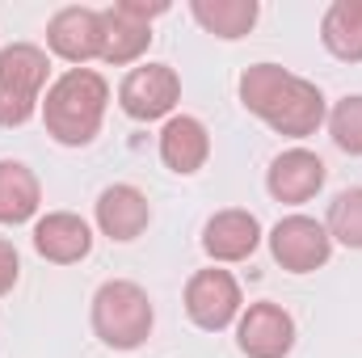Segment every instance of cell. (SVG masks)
<instances>
[{"instance_id": "6da1fadb", "label": "cell", "mask_w": 362, "mask_h": 358, "mask_svg": "<svg viewBox=\"0 0 362 358\" xmlns=\"http://www.w3.org/2000/svg\"><path fill=\"white\" fill-rule=\"evenodd\" d=\"M236 93L253 118H262L274 135H286V139H308L329 118L325 93L312 81L286 72L282 64H249L236 81Z\"/></svg>"}, {"instance_id": "7a4b0ae2", "label": "cell", "mask_w": 362, "mask_h": 358, "mask_svg": "<svg viewBox=\"0 0 362 358\" xmlns=\"http://www.w3.org/2000/svg\"><path fill=\"white\" fill-rule=\"evenodd\" d=\"M110 105V81L97 68H68L42 97V127L64 148H85L97 139Z\"/></svg>"}, {"instance_id": "3957f363", "label": "cell", "mask_w": 362, "mask_h": 358, "mask_svg": "<svg viewBox=\"0 0 362 358\" xmlns=\"http://www.w3.org/2000/svg\"><path fill=\"white\" fill-rule=\"evenodd\" d=\"M93 333L101 346L110 350H139L152 337L156 325V308L148 299V291L131 278H110L93 291V308H89Z\"/></svg>"}, {"instance_id": "277c9868", "label": "cell", "mask_w": 362, "mask_h": 358, "mask_svg": "<svg viewBox=\"0 0 362 358\" xmlns=\"http://www.w3.org/2000/svg\"><path fill=\"white\" fill-rule=\"evenodd\" d=\"M51 55L34 42H8L0 51V127H25L42 110Z\"/></svg>"}, {"instance_id": "5b68a950", "label": "cell", "mask_w": 362, "mask_h": 358, "mask_svg": "<svg viewBox=\"0 0 362 358\" xmlns=\"http://www.w3.org/2000/svg\"><path fill=\"white\" fill-rule=\"evenodd\" d=\"M169 13L165 0L144 4V0H118L110 8H101V64L110 68H127L135 59H144V51L152 47V17Z\"/></svg>"}, {"instance_id": "8992f818", "label": "cell", "mask_w": 362, "mask_h": 358, "mask_svg": "<svg viewBox=\"0 0 362 358\" xmlns=\"http://www.w3.org/2000/svg\"><path fill=\"white\" fill-rule=\"evenodd\" d=\"M181 304H185V316L198 329H206V333L232 329L240 321V312H245L240 282H236L232 270H223V266H206V270H198V274H189Z\"/></svg>"}, {"instance_id": "52a82bcc", "label": "cell", "mask_w": 362, "mask_h": 358, "mask_svg": "<svg viewBox=\"0 0 362 358\" xmlns=\"http://www.w3.org/2000/svg\"><path fill=\"white\" fill-rule=\"evenodd\" d=\"M266 245H270V258L286 274H316L320 266H329V258H333L329 228L320 219H312V215H299V211L282 215L274 224Z\"/></svg>"}, {"instance_id": "ba28073f", "label": "cell", "mask_w": 362, "mask_h": 358, "mask_svg": "<svg viewBox=\"0 0 362 358\" xmlns=\"http://www.w3.org/2000/svg\"><path fill=\"white\" fill-rule=\"evenodd\" d=\"M177 101H181V76L169 64H139L118 85V105L135 122H156V118L169 122Z\"/></svg>"}, {"instance_id": "9c48e42d", "label": "cell", "mask_w": 362, "mask_h": 358, "mask_svg": "<svg viewBox=\"0 0 362 358\" xmlns=\"http://www.w3.org/2000/svg\"><path fill=\"white\" fill-rule=\"evenodd\" d=\"M236 346L245 358H286L295 350V316L274 299L249 304L236 321Z\"/></svg>"}, {"instance_id": "30bf717a", "label": "cell", "mask_w": 362, "mask_h": 358, "mask_svg": "<svg viewBox=\"0 0 362 358\" xmlns=\"http://www.w3.org/2000/svg\"><path fill=\"white\" fill-rule=\"evenodd\" d=\"M93 219H97L101 236H110V241H118V245H131V241H139V236L148 232V224H152V202H148V194H144L139 185L114 181V185H105V190L97 194Z\"/></svg>"}, {"instance_id": "8fae6325", "label": "cell", "mask_w": 362, "mask_h": 358, "mask_svg": "<svg viewBox=\"0 0 362 358\" xmlns=\"http://www.w3.org/2000/svg\"><path fill=\"white\" fill-rule=\"evenodd\" d=\"M47 51L72 68H85L89 59H101V8H89V4L59 8L47 21Z\"/></svg>"}, {"instance_id": "7c38bea8", "label": "cell", "mask_w": 362, "mask_h": 358, "mask_svg": "<svg viewBox=\"0 0 362 358\" xmlns=\"http://www.w3.org/2000/svg\"><path fill=\"white\" fill-rule=\"evenodd\" d=\"M325 181H329L325 161H320L316 152H308V148H286V152H278L270 161V169H266V190H270L274 202H282V207H303V202H312V198L325 190Z\"/></svg>"}, {"instance_id": "4fadbf2b", "label": "cell", "mask_w": 362, "mask_h": 358, "mask_svg": "<svg viewBox=\"0 0 362 358\" xmlns=\"http://www.w3.org/2000/svg\"><path fill=\"white\" fill-rule=\"evenodd\" d=\"M257 245H262V224L245 207H223L202 224V253L215 266H236V262L253 258Z\"/></svg>"}, {"instance_id": "5bb4252c", "label": "cell", "mask_w": 362, "mask_h": 358, "mask_svg": "<svg viewBox=\"0 0 362 358\" xmlns=\"http://www.w3.org/2000/svg\"><path fill=\"white\" fill-rule=\"evenodd\" d=\"M34 253L55 266H76L93 253V228L76 211H47L34 219Z\"/></svg>"}, {"instance_id": "9a60e30c", "label": "cell", "mask_w": 362, "mask_h": 358, "mask_svg": "<svg viewBox=\"0 0 362 358\" xmlns=\"http://www.w3.org/2000/svg\"><path fill=\"white\" fill-rule=\"evenodd\" d=\"M211 156V131L194 114H173L160 127V161L177 178H194Z\"/></svg>"}, {"instance_id": "2e32d148", "label": "cell", "mask_w": 362, "mask_h": 358, "mask_svg": "<svg viewBox=\"0 0 362 358\" xmlns=\"http://www.w3.org/2000/svg\"><path fill=\"white\" fill-rule=\"evenodd\" d=\"M42 207V181L25 161H0V224H30Z\"/></svg>"}, {"instance_id": "e0dca14e", "label": "cell", "mask_w": 362, "mask_h": 358, "mask_svg": "<svg viewBox=\"0 0 362 358\" xmlns=\"http://www.w3.org/2000/svg\"><path fill=\"white\" fill-rule=\"evenodd\" d=\"M189 17H194L206 34H215V38H223V42H240V38L257 25L262 4H257V0H189Z\"/></svg>"}, {"instance_id": "ac0fdd59", "label": "cell", "mask_w": 362, "mask_h": 358, "mask_svg": "<svg viewBox=\"0 0 362 358\" xmlns=\"http://www.w3.org/2000/svg\"><path fill=\"white\" fill-rule=\"evenodd\" d=\"M320 42L333 59L362 64V0H333L320 17Z\"/></svg>"}, {"instance_id": "d6986e66", "label": "cell", "mask_w": 362, "mask_h": 358, "mask_svg": "<svg viewBox=\"0 0 362 358\" xmlns=\"http://www.w3.org/2000/svg\"><path fill=\"white\" fill-rule=\"evenodd\" d=\"M325 228H329L333 245L362 249V185H350V190H341V194L329 202Z\"/></svg>"}, {"instance_id": "ffe728a7", "label": "cell", "mask_w": 362, "mask_h": 358, "mask_svg": "<svg viewBox=\"0 0 362 358\" xmlns=\"http://www.w3.org/2000/svg\"><path fill=\"white\" fill-rule=\"evenodd\" d=\"M329 135L346 156H362V93H346L329 110Z\"/></svg>"}, {"instance_id": "44dd1931", "label": "cell", "mask_w": 362, "mask_h": 358, "mask_svg": "<svg viewBox=\"0 0 362 358\" xmlns=\"http://www.w3.org/2000/svg\"><path fill=\"white\" fill-rule=\"evenodd\" d=\"M21 278V253L13 249V241L0 236V295H8Z\"/></svg>"}]
</instances>
